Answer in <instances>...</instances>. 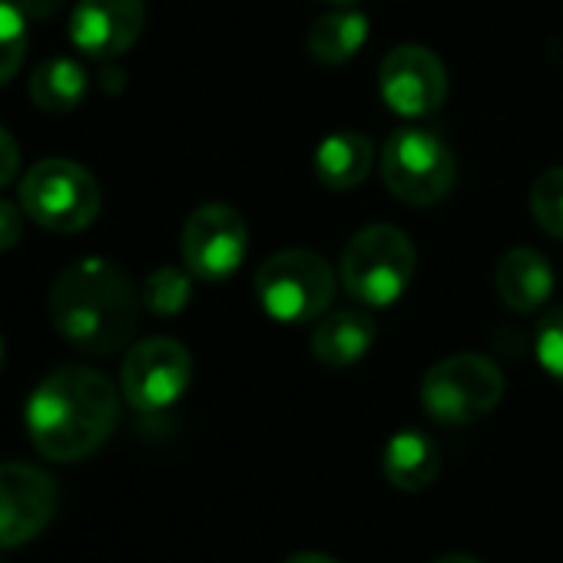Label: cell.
<instances>
[{"mask_svg":"<svg viewBox=\"0 0 563 563\" xmlns=\"http://www.w3.org/2000/svg\"><path fill=\"white\" fill-rule=\"evenodd\" d=\"M87 87L90 77L74 57H51L31 77V100L44 113H70L84 103Z\"/></svg>","mask_w":563,"mask_h":563,"instance_id":"cell-17","label":"cell"},{"mask_svg":"<svg viewBox=\"0 0 563 563\" xmlns=\"http://www.w3.org/2000/svg\"><path fill=\"white\" fill-rule=\"evenodd\" d=\"M378 339V325L368 312L342 309L319 319L312 332V355L325 368H352L358 365Z\"/></svg>","mask_w":563,"mask_h":563,"instance_id":"cell-14","label":"cell"},{"mask_svg":"<svg viewBox=\"0 0 563 563\" xmlns=\"http://www.w3.org/2000/svg\"><path fill=\"white\" fill-rule=\"evenodd\" d=\"M372 159H375V150L365 133L339 130V133H329L316 146V176L322 179L325 189L349 192L368 179Z\"/></svg>","mask_w":563,"mask_h":563,"instance_id":"cell-16","label":"cell"},{"mask_svg":"<svg viewBox=\"0 0 563 563\" xmlns=\"http://www.w3.org/2000/svg\"><path fill=\"white\" fill-rule=\"evenodd\" d=\"M120 421V388L97 368L64 365L27 401V434L41 457L70 464L97 454Z\"/></svg>","mask_w":563,"mask_h":563,"instance_id":"cell-1","label":"cell"},{"mask_svg":"<svg viewBox=\"0 0 563 563\" xmlns=\"http://www.w3.org/2000/svg\"><path fill=\"white\" fill-rule=\"evenodd\" d=\"M60 484L27 461L0 464V550H14L44 533L57 514Z\"/></svg>","mask_w":563,"mask_h":563,"instance_id":"cell-10","label":"cell"},{"mask_svg":"<svg viewBox=\"0 0 563 563\" xmlns=\"http://www.w3.org/2000/svg\"><path fill=\"white\" fill-rule=\"evenodd\" d=\"M183 262L202 282H222L239 272L249 249V225L239 209L206 202L183 222Z\"/></svg>","mask_w":563,"mask_h":563,"instance_id":"cell-9","label":"cell"},{"mask_svg":"<svg viewBox=\"0 0 563 563\" xmlns=\"http://www.w3.org/2000/svg\"><path fill=\"white\" fill-rule=\"evenodd\" d=\"M21 209L51 232H80L100 216V186L74 159H41L21 183Z\"/></svg>","mask_w":563,"mask_h":563,"instance_id":"cell-6","label":"cell"},{"mask_svg":"<svg viewBox=\"0 0 563 563\" xmlns=\"http://www.w3.org/2000/svg\"><path fill=\"white\" fill-rule=\"evenodd\" d=\"M140 296L130 275L100 255L67 265L51 289V319L64 342L87 355L126 349L140 329Z\"/></svg>","mask_w":563,"mask_h":563,"instance_id":"cell-2","label":"cell"},{"mask_svg":"<svg viewBox=\"0 0 563 563\" xmlns=\"http://www.w3.org/2000/svg\"><path fill=\"white\" fill-rule=\"evenodd\" d=\"M497 296L507 309L527 316L537 312L550 296H553V268L550 262L537 252V249H510L500 262H497V275H494Z\"/></svg>","mask_w":563,"mask_h":563,"instance_id":"cell-13","label":"cell"},{"mask_svg":"<svg viewBox=\"0 0 563 563\" xmlns=\"http://www.w3.org/2000/svg\"><path fill=\"white\" fill-rule=\"evenodd\" d=\"M329 4H345L349 8V4H355V0H329Z\"/></svg>","mask_w":563,"mask_h":563,"instance_id":"cell-28","label":"cell"},{"mask_svg":"<svg viewBox=\"0 0 563 563\" xmlns=\"http://www.w3.org/2000/svg\"><path fill=\"white\" fill-rule=\"evenodd\" d=\"M530 216L547 235L563 239V166H550L533 179Z\"/></svg>","mask_w":563,"mask_h":563,"instance_id":"cell-20","label":"cell"},{"mask_svg":"<svg viewBox=\"0 0 563 563\" xmlns=\"http://www.w3.org/2000/svg\"><path fill=\"white\" fill-rule=\"evenodd\" d=\"M140 299L153 316H179L192 299V272L176 265L153 268L143 282Z\"/></svg>","mask_w":563,"mask_h":563,"instance_id":"cell-19","label":"cell"},{"mask_svg":"<svg viewBox=\"0 0 563 563\" xmlns=\"http://www.w3.org/2000/svg\"><path fill=\"white\" fill-rule=\"evenodd\" d=\"M533 355L537 365L563 385V309H553L550 316H543V322L537 325L533 335Z\"/></svg>","mask_w":563,"mask_h":563,"instance_id":"cell-22","label":"cell"},{"mask_svg":"<svg viewBox=\"0 0 563 563\" xmlns=\"http://www.w3.org/2000/svg\"><path fill=\"white\" fill-rule=\"evenodd\" d=\"M382 471H385L391 487H398L405 494H418V490H424V487H431L438 481L441 451L424 431L405 428V431L391 434V441L385 444Z\"/></svg>","mask_w":563,"mask_h":563,"instance_id":"cell-15","label":"cell"},{"mask_svg":"<svg viewBox=\"0 0 563 563\" xmlns=\"http://www.w3.org/2000/svg\"><path fill=\"white\" fill-rule=\"evenodd\" d=\"M24 209H18L14 202H4L0 199V252H8L21 242V232H24Z\"/></svg>","mask_w":563,"mask_h":563,"instance_id":"cell-23","label":"cell"},{"mask_svg":"<svg viewBox=\"0 0 563 563\" xmlns=\"http://www.w3.org/2000/svg\"><path fill=\"white\" fill-rule=\"evenodd\" d=\"M382 176L395 199L408 206H434L454 189L457 163L441 136L398 130L382 150Z\"/></svg>","mask_w":563,"mask_h":563,"instance_id":"cell-7","label":"cell"},{"mask_svg":"<svg viewBox=\"0 0 563 563\" xmlns=\"http://www.w3.org/2000/svg\"><path fill=\"white\" fill-rule=\"evenodd\" d=\"M415 265H418L415 245L401 229L365 225L349 239L339 262V275L355 302L385 309L408 292Z\"/></svg>","mask_w":563,"mask_h":563,"instance_id":"cell-3","label":"cell"},{"mask_svg":"<svg viewBox=\"0 0 563 563\" xmlns=\"http://www.w3.org/2000/svg\"><path fill=\"white\" fill-rule=\"evenodd\" d=\"M368 41V18L345 8V11H332V14H322L312 31H309V54L319 60V64H329V67H339V64H349Z\"/></svg>","mask_w":563,"mask_h":563,"instance_id":"cell-18","label":"cell"},{"mask_svg":"<svg viewBox=\"0 0 563 563\" xmlns=\"http://www.w3.org/2000/svg\"><path fill=\"white\" fill-rule=\"evenodd\" d=\"M504 372L477 352L441 358L421 378V408L431 421L464 428L487 418L504 398Z\"/></svg>","mask_w":563,"mask_h":563,"instance_id":"cell-5","label":"cell"},{"mask_svg":"<svg viewBox=\"0 0 563 563\" xmlns=\"http://www.w3.org/2000/svg\"><path fill=\"white\" fill-rule=\"evenodd\" d=\"M60 4H64V0H18V8H21L27 18H34V21L54 18V14L60 11Z\"/></svg>","mask_w":563,"mask_h":563,"instance_id":"cell-25","label":"cell"},{"mask_svg":"<svg viewBox=\"0 0 563 563\" xmlns=\"http://www.w3.org/2000/svg\"><path fill=\"white\" fill-rule=\"evenodd\" d=\"M0 365H4V339H0Z\"/></svg>","mask_w":563,"mask_h":563,"instance_id":"cell-29","label":"cell"},{"mask_svg":"<svg viewBox=\"0 0 563 563\" xmlns=\"http://www.w3.org/2000/svg\"><path fill=\"white\" fill-rule=\"evenodd\" d=\"M192 382V355L183 342L156 335L136 342L120 368V388L123 398L143 411L159 415L173 408Z\"/></svg>","mask_w":563,"mask_h":563,"instance_id":"cell-8","label":"cell"},{"mask_svg":"<svg viewBox=\"0 0 563 563\" xmlns=\"http://www.w3.org/2000/svg\"><path fill=\"white\" fill-rule=\"evenodd\" d=\"M143 24V0H77L70 14V41L84 57L113 60L140 41Z\"/></svg>","mask_w":563,"mask_h":563,"instance_id":"cell-12","label":"cell"},{"mask_svg":"<svg viewBox=\"0 0 563 563\" xmlns=\"http://www.w3.org/2000/svg\"><path fill=\"white\" fill-rule=\"evenodd\" d=\"M255 299L282 325L316 322L335 299V272L309 249L275 252L255 272Z\"/></svg>","mask_w":563,"mask_h":563,"instance_id":"cell-4","label":"cell"},{"mask_svg":"<svg viewBox=\"0 0 563 563\" xmlns=\"http://www.w3.org/2000/svg\"><path fill=\"white\" fill-rule=\"evenodd\" d=\"M378 90L382 100L408 120L428 117L441 110L448 97V74L434 51L418 44H401L388 51L378 67Z\"/></svg>","mask_w":563,"mask_h":563,"instance_id":"cell-11","label":"cell"},{"mask_svg":"<svg viewBox=\"0 0 563 563\" xmlns=\"http://www.w3.org/2000/svg\"><path fill=\"white\" fill-rule=\"evenodd\" d=\"M27 14L18 0H0V87H4L27 57Z\"/></svg>","mask_w":563,"mask_h":563,"instance_id":"cell-21","label":"cell"},{"mask_svg":"<svg viewBox=\"0 0 563 563\" xmlns=\"http://www.w3.org/2000/svg\"><path fill=\"white\" fill-rule=\"evenodd\" d=\"M18 169H21V146L8 126H0V189L18 176Z\"/></svg>","mask_w":563,"mask_h":563,"instance_id":"cell-24","label":"cell"},{"mask_svg":"<svg viewBox=\"0 0 563 563\" xmlns=\"http://www.w3.org/2000/svg\"><path fill=\"white\" fill-rule=\"evenodd\" d=\"M434 563H481L474 556H464V553H448V556H438Z\"/></svg>","mask_w":563,"mask_h":563,"instance_id":"cell-27","label":"cell"},{"mask_svg":"<svg viewBox=\"0 0 563 563\" xmlns=\"http://www.w3.org/2000/svg\"><path fill=\"white\" fill-rule=\"evenodd\" d=\"M286 563H339V560H332L325 553H316V550H306V553H292Z\"/></svg>","mask_w":563,"mask_h":563,"instance_id":"cell-26","label":"cell"}]
</instances>
